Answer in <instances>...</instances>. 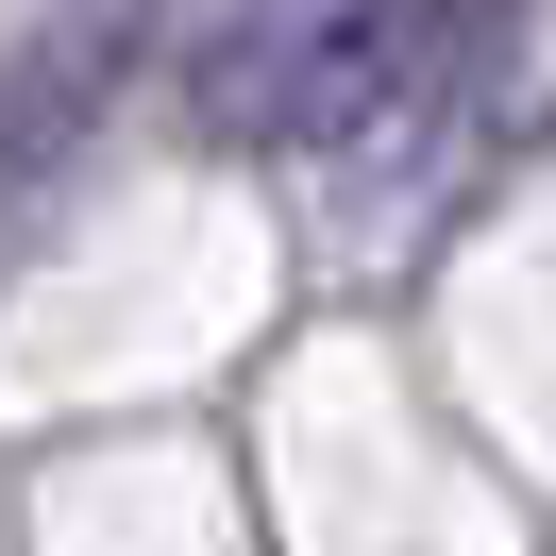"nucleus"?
<instances>
[{"label":"nucleus","instance_id":"1","mask_svg":"<svg viewBox=\"0 0 556 556\" xmlns=\"http://www.w3.org/2000/svg\"><path fill=\"white\" fill-rule=\"evenodd\" d=\"M489 68L472 0H253L203 51L219 152H421Z\"/></svg>","mask_w":556,"mask_h":556},{"label":"nucleus","instance_id":"2","mask_svg":"<svg viewBox=\"0 0 556 556\" xmlns=\"http://www.w3.org/2000/svg\"><path fill=\"white\" fill-rule=\"evenodd\" d=\"M118 68H136V0H85V17H51V35L0 68V203H35V186L102 136Z\"/></svg>","mask_w":556,"mask_h":556}]
</instances>
